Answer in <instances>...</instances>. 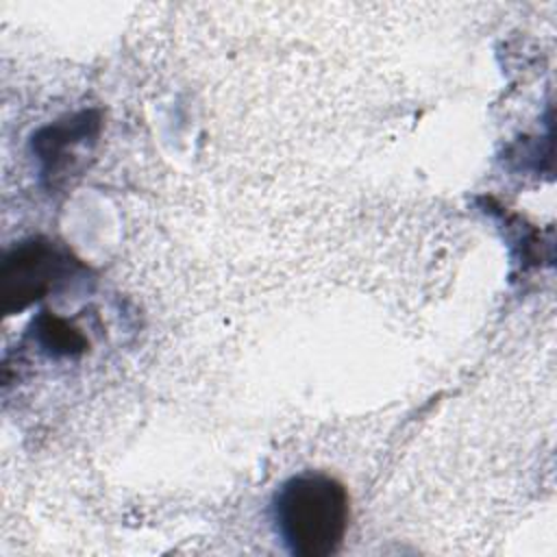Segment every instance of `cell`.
<instances>
[{"label": "cell", "instance_id": "7a4b0ae2", "mask_svg": "<svg viewBox=\"0 0 557 557\" xmlns=\"http://www.w3.org/2000/svg\"><path fill=\"white\" fill-rule=\"evenodd\" d=\"M81 268L67 248L46 237H30L7 252L0 265V296L7 315L48 296Z\"/></svg>", "mask_w": 557, "mask_h": 557}, {"label": "cell", "instance_id": "3957f363", "mask_svg": "<svg viewBox=\"0 0 557 557\" xmlns=\"http://www.w3.org/2000/svg\"><path fill=\"white\" fill-rule=\"evenodd\" d=\"M96 133L98 120L94 113H81L61 124L44 128L35 139V150L44 163V172L52 178L65 176L67 170L72 172V165L78 159L76 150Z\"/></svg>", "mask_w": 557, "mask_h": 557}, {"label": "cell", "instance_id": "6da1fadb", "mask_svg": "<svg viewBox=\"0 0 557 557\" xmlns=\"http://www.w3.org/2000/svg\"><path fill=\"white\" fill-rule=\"evenodd\" d=\"M272 516L292 555L329 557L342 546L348 529V492L324 472H302L278 487Z\"/></svg>", "mask_w": 557, "mask_h": 557}, {"label": "cell", "instance_id": "277c9868", "mask_svg": "<svg viewBox=\"0 0 557 557\" xmlns=\"http://www.w3.org/2000/svg\"><path fill=\"white\" fill-rule=\"evenodd\" d=\"M35 331H37L39 344L52 355L70 357L87 348V339L83 337V333L57 315H50V313L39 315Z\"/></svg>", "mask_w": 557, "mask_h": 557}]
</instances>
